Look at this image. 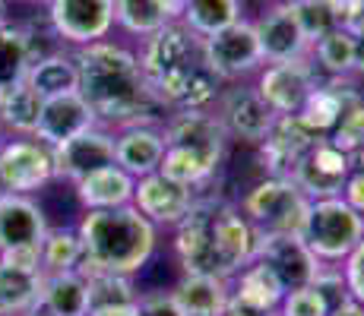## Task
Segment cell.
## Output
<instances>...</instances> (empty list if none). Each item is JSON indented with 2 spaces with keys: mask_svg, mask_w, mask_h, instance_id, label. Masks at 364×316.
<instances>
[{
  "mask_svg": "<svg viewBox=\"0 0 364 316\" xmlns=\"http://www.w3.org/2000/svg\"><path fill=\"white\" fill-rule=\"evenodd\" d=\"M73 60L80 70V89L76 92L86 98L99 124L127 130V126L139 124L159 126V121L168 117V108L146 86L136 54L127 48L105 38L95 45L76 48Z\"/></svg>",
  "mask_w": 364,
  "mask_h": 316,
  "instance_id": "1",
  "label": "cell"
},
{
  "mask_svg": "<svg viewBox=\"0 0 364 316\" xmlns=\"http://www.w3.org/2000/svg\"><path fill=\"white\" fill-rule=\"evenodd\" d=\"M76 234L86 253L82 266L114 276H136L156 253V224L143 219L133 206L86 212Z\"/></svg>",
  "mask_w": 364,
  "mask_h": 316,
  "instance_id": "2",
  "label": "cell"
},
{
  "mask_svg": "<svg viewBox=\"0 0 364 316\" xmlns=\"http://www.w3.org/2000/svg\"><path fill=\"white\" fill-rule=\"evenodd\" d=\"M165 156L159 174L184 187H203L225 158V130L209 111H171L162 126Z\"/></svg>",
  "mask_w": 364,
  "mask_h": 316,
  "instance_id": "3",
  "label": "cell"
},
{
  "mask_svg": "<svg viewBox=\"0 0 364 316\" xmlns=\"http://www.w3.org/2000/svg\"><path fill=\"white\" fill-rule=\"evenodd\" d=\"M311 200L301 193L291 178H263L244 193L237 212L250 222V228L260 237L269 234H295L301 237L307 222Z\"/></svg>",
  "mask_w": 364,
  "mask_h": 316,
  "instance_id": "4",
  "label": "cell"
},
{
  "mask_svg": "<svg viewBox=\"0 0 364 316\" xmlns=\"http://www.w3.org/2000/svg\"><path fill=\"white\" fill-rule=\"evenodd\" d=\"M301 241L320 263H346L348 253L364 241V215L342 202V196L311 200Z\"/></svg>",
  "mask_w": 364,
  "mask_h": 316,
  "instance_id": "5",
  "label": "cell"
},
{
  "mask_svg": "<svg viewBox=\"0 0 364 316\" xmlns=\"http://www.w3.org/2000/svg\"><path fill=\"white\" fill-rule=\"evenodd\" d=\"M200 60L219 82L241 80V76L260 70L263 54H260L254 23L237 19L228 29L209 35V38H200Z\"/></svg>",
  "mask_w": 364,
  "mask_h": 316,
  "instance_id": "6",
  "label": "cell"
},
{
  "mask_svg": "<svg viewBox=\"0 0 364 316\" xmlns=\"http://www.w3.org/2000/svg\"><path fill=\"white\" fill-rule=\"evenodd\" d=\"M48 26L64 45H95L114 29V0H48Z\"/></svg>",
  "mask_w": 364,
  "mask_h": 316,
  "instance_id": "7",
  "label": "cell"
},
{
  "mask_svg": "<svg viewBox=\"0 0 364 316\" xmlns=\"http://www.w3.org/2000/svg\"><path fill=\"white\" fill-rule=\"evenodd\" d=\"M51 180L54 161L45 143H38L35 136H16L0 146V193L29 196Z\"/></svg>",
  "mask_w": 364,
  "mask_h": 316,
  "instance_id": "8",
  "label": "cell"
},
{
  "mask_svg": "<svg viewBox=\"0 0 364 316\" xmlns=\"http://www.w3.org/2000/svg\"><path fill=\"white\" fill-rule=\"evenodd\" d=\"M352 156L342 149H336L330 139H317L307 149V156L295 165L291 180L301 187V193L307 200H330L339 196L346 187L348 174H352Z\"/></svg>",
  "mask_w": 364,
  "mask_h": 316,
  "instance_id": "9",
  "label": "cell"
},
{
  "mask_svg": "<svg viewBox=\"0 0 364 316\" xmlns=\"http://www.w3.org/2000/svg\"><path fill=\"white\" fill-rule=\"evenodd\" d=\"M215 102H219V114L215 117H219V124H222V130H225L228 139H241V143L260 146L263 136L269 133L272 121H276V114L266 108L260 92L250 86L225 89V92H219Z\"/></svg>",
  "mask_w": 364,
  "mask_h": 316,
  "instance_id": "10",
  "label": "cell"
},
{
  "mask_svg": "<svg viewBox=\"0 0 364 316\" xmlns=\"http://www.w3.org/2000/svg\"><path fill=\"white\" fill-rule=\"evenodd\" d=\"M279 276V282L285 285V291H298V288L314 285L317 272L323 269L317 256L307 250V244L295 234H257V256Z\"/></svg>",
  "mask_w": 364,
  "mask_h": 316,
  "instance_id": "11",
  "label": "cell"
},
{
  "mask_svg": "<svg viewBox=\"0 0 364 316\" xmlns=\"http://www.w3.org/2000/svg\"><path fill=\"white\" fill-rule=\"evenodd\" d=\"M51 161H54V178L80 184L86 174L114 165V133L102 130V126H92V130L54 146Z\"/></svg>",
  "mask_w": 364,
  "mask_h": 316,
  "instance_id": "12",
  "label": "cell"
},
{
  "mask_svg": "<svg viewBox=\"0 0 364 316\" xmlns=\"http://www.w3.org/2000/svg\"><path fill=\"white\" fill-rule=\"evenodd\" d=\"M197 202V193L193 187H184L178 180H168L165 174H146V178H136L133 184V202L143 219H149L152 224H168L174 228Z\"/></svg>",
  "mask_w": 364,
  "mask_h": 316,
  "instance_id": "13",
  "label": "cell"
},
{
  "mask_svg": "<svg viewBox=\"0 0 364 316\" xmlns=\"http://www.w3.org/2000/svg\"><path fill=\"white\" fill-rule=\"evenodd\" d=\"M317 86V73L307 60H291V63H269L260 73L257 92L266 102V108L276 117L298 114L304 98Z\"/></svg>",
  "mask_w": 364,
  "mask_h": 316,
  "instance_id": "14",
  "label": "cell"
},
{
  "mask_svg": "<svg viewBox=\"0 0 364 316\" xmlns=\"http://www.w3.org/2000/svg\"><path fill=\"white\" fill-rule=\"evenodd\" d=\"M257 41H260V54L263 63H291V60H307V48L311 41L301 32L295 10L291 4H276L266 16H260L254 23Z\"/></svg>",
  "mask_w": 364,
  "mask_h": 316,
  "instance_id": "15",
  "label": "cell"
},
{
  "mask_svg": "<svg viewBox=\"0 0 364 316\" xmlns=\"http://www.w3.org/2000/svg\"><path fill=\"white\" fill-rule=\"evenodd\" d=\"M99 126L92 108L86 104V98L80 92H67V95H54L41 102V114H38V126H35V139L45 143L48 149L67 143V139L80 136V133Z\"/></svg>",
  "mask_w": 364,
  "mask_h": 316,
  "instance_id": "16",
  "label": "cell"
},
{
  "mask_svg": "<svg viewBox=\"0 0 364 316\" xmlns=\"http://www.w3.org/2000/svg\"><path fill=\"white\" fill-rule=\"evenodd\" d=\"M314 143H317V136H314L295 114L276 117L269 133H266L260 143L263 168L269 171V178H291L295 165L307 156V149H311Z\"/></svg>",
  "mask_w": 364,
  "mask_h": 316,
  "instance_id": "17",
  "label": "cell"
},
{
  "mask_svg": "<svg viewBox=\"0 0 364 316\" xmlns=\"http://www.w3.org/2000/svg\"><path fill=\"white\" fill-rule=\"evenodd\" d=\"M213 234H215V247H219V256H222L228 278H235L244 266L254 263L257 231L250 228V222L235 206L213 202Z\"/></svg>",
  "mask_w": 364,
  "mask_h": 316,
  "instance_id": "18",
  "label": "cell"
},
{
  "mask_svg": "<svg viewBox=\"0 0 364 316\" xmlns=\"http://www.w3.org/2000/svg\"><path fill=\"white\" fill-rule=\"evenodd\" d=\"M48 231L45 209L23 193H0V253L38 247Z\"/></svg>",
  "mask_w": 364,
  "mask_h": 316,
  "instance_id": "19",
  "label": "cell"
},
{
  "mask_svg": "<svg viewBox=\"0 0 364 316\" xmlns=\"http://www.w3.org/2000/svg\"><path fill=\"white\" fill-rule=\"evenodd\" d=\"M228 285H232V307L257 316H272L285 298V285L260 259L247 263L235 278H228Z\"/></svg>",
  "mask_w": 364,
  "mask_h": 316,
  "instance_id": "20",
  "label": "cell"
},
{
  "mask_svg": "<svg viewBox=\"0 0 364 316\" xmlns=\"http://www.w3.org/2000/svg\"><path fill=\"white\" fill-rule=\"evenodd\" d=\"M165 156V136L162 126H127V130L114 133V165L124 168L133 180L156 174Z\"/></svg>",
  "mask_w": 364,
  "mask_h": 316,
  "instance_id": "21",
  "label": "cell"
},
{
  "mask_svg": "<svg viewBox=\"0 0 364 316\" xmlns=\"http://www.w3.org/2000/svg\"><path fill=\"white\" fill-rule=\"evenodd\" d=\"M133 184L136 180L130 178L124 168L108 165L99 168V171L86 174L76 187V200L86 212H99V209H124L133 202Z\"/></svg>",
  "mask_w": 364,
  "mask_h": 316,
  "instance_id": "22",
  "label": "cell"
},
{
  "mask_svg": "<svg viewBox=\"0 0 364 316\" xmlns=\"http://www.w3.org/2000/svg\"><path fill=\"white\" fill-rule=\"evenodd\" d=\"M38 313L41 316H89V285L82 272H54L41 276V294H38Z\"/></svg>",
  "mask_w": 364,
  "mask_h": 316,
  "instance_id": "23",
  "label": "cell"
},
{
  "mask_svg": "<svg viewBox=\"0 0 364 316\" xmlns=\"http://www.w3.org/2000/svg\"><path fill=\"white\" fill-rule=\"evenodd\" d=\"M171 294L184 316H225L232 307V285L215 276H184Z\"/></svg>",
  "mask_w": 364,
  "mask_h": 316,
  "instance_id": "24",
  "label": "cell"
},
{
  "mask_svg": "<svg viewBox=\"0 0 364 316\" xmlns=\"http://www.w3.org/2000/svg\"><path fill=\"white\" fill-rule=\"evenodd\" d=\"M355 92H342V89L330 86V82H317V86L311 89V95L304 98V104H301L298 111V121L307 126V130L314 133L317 139H326L333 133V126L339 124L342 111L348 108V102H355Z\"/></svg>",
  "mask_w": 364,
  "mask_h": 316,
  "instance_id": "25",
  "label": "cell"
},
{
  "mask_svg": "<svg viewBox=\"0 0 364 316\" xmlns=\"http://www.w3.org/2000/svg\"><path fill=\"white\" fill-rule=\"evenodd\" d=\"M26 82L38 92L41 98H54V95H67L80 89V70H76L73 54L54 51L48 58H38L26 73Z\"/></svg>",
  "mask_w": 364,
  "mask_h": 316,
  "instance_id": "26",
  "label": "cell"
},
{
  "mask_svg": "<svg viewBox=\"0 0 364 316\" xmlns=\"http://www.w3.org/2000/svg\"><path fill=\"white\" fill-rule=\"evenodd\" d=\"M41 98L29 82H16L10 89H0V126L10 130L13 136H35L41 114Z\"/></svg>",
  "mask_w": 364,
  "mask_h": 316,
  "instance_id": "27",
  "label": "cell"
},
{
  "mask_svg": "<svg viewBox=\"0 0 364 316\" xmlns=\"http://www.w3.org/2000/svg\"><path fill=\"white\" fill-rule=\"evenodd\" d=\"M41 272H23L0 263V316H35Z\"/></svg>",
  "mask_w": 364,
  "mask_h": 316,
  "instance_id": "28",
  "label": "cell"
},
{
  "mask_svg": "<svg viewBox=\"0 0 364 316\" xmlns=\"http://www.w3.org/2000/svg\"><path fill=\"white\" fill-rule=\"evenodd\" d=\"M237 19H244L241 0H187L181 23L193 38H209V35L235 26Z\"/></svg>",
  "mask_w": 364,
  "mask_h": 316,
  "instance_id": "29",
  "label": "cell"
},
{
  "mask_svg": "<svg viewBox=\"0 0 364 316\" xmlns=\"http://www.w3.org/2000/svg\"><path fill=\"white\" fill-rule=\"evenodd\" d=\"M41 253V276L54 272H76L82 266V241L76 228H48L38 244Z\"/></svg>",
  "mask_w": 364,
  "mask_h": 316,
  "instance_id": "30",
  "label": "cell"
},
{
  "mask_svg": "<svg viewBox=\"0 0 364 316\" xmlns=\"http://www.w3.org/2000/svg\"><path fill=\"white\" fill-rule=\"evenodd\" d=\"M32 67L29 38H26L23 26H0V89H10L26 80Z\"/></svg>",
  "mask_w": 364,
  "mask_h": 316,
  "instance_id": "31",
  "label": "cell"
},
{
  "mask_svg": "<svg viewBox=\"0 0 364 316\" xmlns=\"http://www.w3.org/2000/svg\"><path fill=\"white\" fill-rule=\"evenodd\" d=\"M80 272L89 285V304H92V310H99V307L136 304L139 291L133 288L130 276H114V272H102V269H92V266H80Z\"/></svg>",
  "mask_w": 364,
  "mask_h": 316,
  "instance_id": "32",
  "label": "cell"
},
{
  "mask_svg": "<svg viewBox=\"0 0 364 316\" xmlns=\"http://www.w3.org/2000/svg\"><path fill=\"white\" fill-rule=\"evenodd\" d=\"M314 60L320 70H326L330 76H348L355 73V32L336 26L333 32H326L320 41H314Z\"/></svg>",
  "mask_w": 364,
  "mask_h": 316,
  "instance_id": "33",
  "label": "cell"
},
{
  "mask_svg": "<svg viewBox=\"0 0 364 316\" xmlns=\"http://www.w3.org/2000/svg\"><path fill=\"white\" fill-rule=\"evenodd\" d=\"M114 23L124 26L130 35L149 38L152 32H159L168 19L156 6V0H114Z\"/></svg>",
  "mask_w": 364,
  "mask_h": 316,
  "instance_id": "34",
  "label": "cell"
},
{
  "mask_svg": "<svg viewBox=\"0 0 364 316\" xmlns=\"http://www.w3.org/2000/svg\"><path fill=\"white\" fill-rule=\"evenodd\" d=\"M289 4H291V10H295L301 32H304V38L311 41V45L339 26L333 16V10L326 6V0H289Z\"/></svg>",
  "mask_w": 364,
  "mask_h": 316,
  "instance_id": "35",
  "label": "cell"
},
{
  "mask_svg": "<svg viewBox=\"0 0 364 316\" xmlns=\"http://www.w3.org/2000/svg\"><path fill=\"white\" fill-rule=\"evenodd\" d=\"M326 139H330L336 149L348 152V156L364 143V98L361 95L355 102H348V108L342 111L339 124L333 126V133Z\"/></svg>",
  "mask_w": 364,
  "mask_h": 316,
  "instance_id": "36",
  "label": "cell"
},
{
  "mask_svg": "<svg viewBox=\"0 0 364 316\" xmlns=\"http://www.w3.org/2000/svg\"><path fill=\"white\" fill-rule=\"evenodd\" d=\"M279 316H330V304L320 298L314 285L298 288V291H285L282 304H279Z\"/></svg>",
  "mask_w": 364,
  "mask_h": 316,
  "instance_id": "37",
  "label": "cell"
},
{
  "mask_svg": "<svg viewBox=\"0 0 364 316\" xmlns=\"http://www.w3.org/2000/svg\"><path fill=\"white\" fill-rule=\"evenodd\" d=\"M314 288L320 291V298L330 304V313L336 307H342L348 298V288H346V278H342V269H330V266H323V269L317 272V278H314Z\"/></svg>",
  "mask_w": 364,
  "mask_h": 316,
  "instance_id": "38",
  "label": "cell"
},
{
  "mask_svg": "<svg viewBox=\"0 0 364 316\" xmlns=\"http://www.w3.org/2000/svg\"><path fill=\"white\" fill-rule=\"evenodd\" d=\"M342 278H346L348 298L355 304L364 307V241L346 256V266H342Z\"/></svg>",
  "mask_w": 364,
  "mask_h": 316,
  "instance_id": "39",
  "label": "cell"
},
{
  "mask_svg": "<svg viewBox=\"0 0 364 316\" xmlns=\"http://www.w3.org/2000/svg\"><path fill=\"white\" fill-rule=\"evenodd\" d=\"M139 316H184L171 291H146L136 298Z\"/></svg>",
  "mask_w": 364,
  "mask_h": 316,
  "instance_id": "40",
  "label": "cell"
},
{
  "mask_svg": "<svg viewBox=\"0 0 364 316\" xmlns=\"http://www.w3.org/2000/svg\"><path fill=\"white\" fill-rule=\"evenodd\" d=\"M0 263L13 266V269H23V272H41V253H38V247L4 250L0 253Z\"/></svg>",
  "mask_w": 364,
  "mask_h": 316,
  "instance_id": "41",
  "label": "cell"
},
{
  "mask_svg": "<svg viewBox=\"0 0 364 316\" xmlns=\"http://www.w3.org/2000/svg\"><path fill=\"white\" fill-rule=\"evenodd\" d=\"M339 196H342V202H348L358 215H364V168H358V165L352 168V174H348Z\"/></svg>",
  "mask_w": 364,
  "mask_h": 316,
  "instance_id": "42",
  "label": "cell"
},
{
  "mask_svg": "<svg viewBox=\"0 0 364 316\" xmlns=\"http://www.w3.org/2000/svg\"><path fill=\"white\" fill-rule=\"evenodd\" d=\"M326 6L333 10L336 23H339L342 29H352V26L358 23V16L364 13V0H326Z\"/></svg>",
  "mask_w": 364,
  "mask_h": 316,
  "instance_id": "43",
  "label": "cell"
},
{
  "mask_svg": "<svg viewBox=\"0 0 364 316\" xmlns=\"http://www.w3.org/2000/svg\"><path fill=\"white\" fill-rule=\"evenodd\" d=\"M156 6L162 10V16L168 23H181V16L187 10V0H156Z\"/></svg>",
  "mask_w": 364,
  "mask_h": 316,
  "instance_id": "44",
  "label": "cell"
},
{
  "mask_svg": "<svg viewBox=\"0 0 364 316\" xmlns=\"http://www.w3.org/2000/svg\"><path fill=\"white\" fill-rule=\"evenodd\" d=\"M89 316H139L136 304H127V307H99V310H92Z\"/></svg>",
  "mask_w": 364,
  "mask_h": 316,
  "instance_id": "45",
  "label": "cell"
},
{
  "mask_svg": "<svg viewBox=\"0 0 364 316\" xmlns=\"http://www.w3.org/2000/svg\"><path fill=\"white\" fill-rule=\"evenodd\" d=\"M330 316H364V307H361V304H355V300H346V304L336 307Z\"/></svg>",
  "mask_w": 364,
  "mask_h": 316,
  "instance_id": "46",
  "label": "cell"
},
{
  "mask_svg": "<svg viewBox=\"0 0 364 316\" xmlns=\"http://www.w3.org/2000/svg\"><path fill=\"white\" fill-rule=\"evenodd\" d=\"M355 73H364V32L355 35Z\"/></svg>",
  "mask_w": 364,
  "mask_h": 316,
  "instance_id": "47",
  "label": "cell"
},
{
  "mask_svg": "<svg viewBox=\"0 0 364 316\" xmlns=\"http://www.w3.org/2000/svg\"><path fill=\"white\" fill-rule=\"evenodd\" d=\"M10 23V0H0V26Z\"/></svg>",
  "mask_w": 364,
  "mask_h": 316,
  "instance_id": "48",
  "label": "cell"
},
{
  "mask_svg": "<svg viewBox=\"0 0 364 316\" xmlns=\"http://www.w3.org/2000/svg\"><path fill=\"white\" fill-rule=\"evenodd\" d=\"M352 165H358V168H364V143L358 146V149L352 152Z\"/></svg>",
  "mask_w": 364,
  "mask_h": 316,
  "instance_id": "49",
  "label": "cell"
},
{
  "mask_svg": "<svg viewBox=\"0 0 364 316\" xmlns=\"http://www.w3.org/2000/svg\"><path fill=\"white\" fill-rule=\"evenodd\" d=\"M225 316H257V313H247V310H237V307H228Z\"/></svg>",
  "mask_w": 364,
  "mask_h": 316,
  "instance_id": "50",
  "label": "cell"
},
{
  "mask_svg": "<svg viewBox=\"0 0 364 316\" xmlns=\"http://www.w3.org/2000/svg\"><path fill=\"white\" fill-rule=\"evenodd\" d=\"M272 4H285V0H272Z\"/></svg>",
  "mask_w": 364,
  "mask_h": 316,
  "instance_id": "51",
  "label": "cell"
},
{
  "mask_svg": "<svg viewBox=\"0 0 364 316\" xmlns=\"http://www.w3.org/2000/svg\"><path fill=\"white\" fill-rule=\"evenodd\" d=\"M0 146H4V136H0Z\"/></svg>",
  "mask_w": 364,
  "mask_h": 316,
  "instance_id": "52",
  "label": "cell"
},
{
  "mask_svg": "<svg viewBox=\"0 0 364 316\" xmlns=\"http://www.w3.org/2000/svg\"><path fill=\"white\" fill-rule=\"evenodd\" d=\"M35 316H41V313H35Z\"/></svg>",
  "mask_w": 364,
  "mask_h": 316,
  "instance_id": "53",
  "label": "cell"
}]
</instances>
